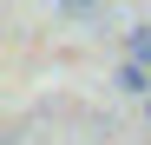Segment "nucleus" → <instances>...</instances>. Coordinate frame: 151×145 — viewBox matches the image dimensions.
Instances as JSON below:
<instances>
[{
  "instance_id": "obj_2",
  "label": "nucleus",
  "mask_w": 151,
  "mask_h": 145,
  "mask_svg": "<svg viewBox=\"0 0 151 145\" xmlns=\"http://www.w3.org/2000/svg\"><path fill=\"white\" fill-rule=\"evenodd\" d=\"M125 59L151 66V27H132V40H125Z\"/></svg>"
},
{
  "instance_id": "obj_1",
  "label": "nucleus",
  "mask_w": 151,
  "mask_h": 145,
  "mask_svg": "<svg viewBox=\"0 0 151 145\" xmlns=\"http://www.w3.org/2000/svg\"><path fill=\"white\" fill-rule=\"evenodd\" d=\"M118 92H132V99H151V66L125 59V66H118Z\"/></svg>"
},
{
  "instance_id": "obj_3",
  "label": "nucleus",
  "mask_w": 151,
  "mask_h": 145,
  "mask_svg": "<svg viewBox=\"0 0 151 145\" xmlns=\"http://www.w3.org/2000/svg\"><path fill=\"white\" fill-rule=\"evenodd\" d=\"M66 13H92V0H66Z\"/></svg>"
}]
</instances>
